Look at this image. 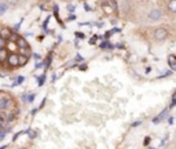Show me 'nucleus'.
Instances as JSON below:
<instances>
[{
  "label": "nucleus",
  "instance_id": "f8f14e48",
  "mask_svg": "<svg viewBox=\"0 0 176 149\" xmlns=\"http://www.w3.org/2000/svg\"><path fill=\"white\" fill-rule=\"evenodd\" d=\"M6 39H4V37H3V36H0V48H4L6 47Z\"/></svg>",
  "mask_w": 176,
  "mask_h": 149
},
{
  "label": "nucleus",
  "instance_id": "1a4fd4ad",
  "mask_svg": "<svg viewBox=\"0 0 176 149\" xmlns=\"http://www.w3.org/2000/svg\"><path fill=\"white\" fill-rule=\"evenodd\" d=\"M28 61V58L25 55H18V65H25Z\"/></svg>",
  "mask_w": 176,
  "mask_h": 149
},
{
  "label": "nucleus",
  "instance_id": "7ed1b4c3",
  "mask_svg": "<svg viewBox=\"0 0 176 149\" xmlns=\"http://www.w3.org/2000/svg\"><path fill=\"white\" fill-rule=\"evenodd\" d=\"M7 61H8V64H10V67H17L18 65V55L17 54H10L8 57H7Z\"/></svg>",
  "mask_w": 176,
  "mask_h": 149
},
{
  "label": "nucleus",
  "instance_id": "9d476101",
  "mask_svg": "<svg viewBox=\"0 0 176 149\" xmlns=\"http://www.w3.org/2000/svg\"><path fill=\"white\" fill-rule=\"evenodd\" d=\"M7 6L6 3H0V15H3V14H4L6 11H7Z\"/></svg>",
  "mask_w": 176,
  "mask_h": 149
},
{
  "label": "nucleus",
  "instance_id": "20e7f679",
  "mask_svg": "<svg viewBox=\"0 0 176 149\" xmlns=\"http://www.w3.org/2000/svg\"><path fill=\"white\" fill-rule=\"evenodd\" d=\"M17 46L21 48H29V44H28L26 40L22 39V37H18V39H17Z\"/></svg>",
  "mask_w": 176,
  "mask_h": 149
},
{
  "label": "nucleus",
  "instance_id": "2eb2a0df",
  "mask_svg": "<svg viewBox=\"0 0 176 149\" xmlns=\"http://www.w3.org/2000/svg\"><path fill=\"white\" fill-rule=\"evenodd\" d=\"M4 35H7V36H8V35H10V32H8V30H7V29H3V30H2V36L4 37Z\"/></svg>",
  "mask_w": 176,
  "mask_h": 149
},
{
  "label": "nucleus",
  "instance_id": "a211bd4d",
  "mask_svg": "<svg viewBox=\"0 0 176 149\" xmlns=\"http://www.w3.org/2000/svg\"><path fill=\"white\" fill-rule=\"evenodd\" d=\"M29 134H30V137H32V138L34 137V131H29Z\"/></svg>",
  "mask_w": 176,
  "mask_h": 149
},
{
  "label": "nucleus",
  "instance_id": "39448f33",
  "mask_svg": "<svg viewBox=\"0 0 176 149\" xmlns=\"http://www.w3.org/2000/svg\"><path fill=\"white\" fill-rule=\"evenodd\" d=\"M169 67L173 69V71H176V57L175 55H169Z\"/></svg>",
  "mask_w": 176,
  "mask_h": 149
},
{
  "label": "nucleus",
  "instance_id": "f3484780",
  "mask_svg": "<svg viewBox=\"0 0 176 149\" xmlns=\"http://www.w3.org/2000/svg\"><path fill=\"white\" fill-rule=\"evenodd\" d=\"M43 82H44V76H41V77H40V82H39V84L41 86V84H43Z\"/></svg>",
  "mask_w": 176,
  "mask_h": 149
},
{
  "label": "nucleus",
  "instance_id": "4468645a",
  "mask_svg": "<svg viewBox=\"0 0 176 149\" xmlns=\"http://www.w3.org/2000/svg\"><path fill=\"white\" fill-rule=\"evenodd\" d=\"M23 82V77H22V76H19V77L18 79H17V82H15V84H21V83H22Z\"/></svg>",
  "mask_w": 176,
  "mask_h": 149
},
{
  "label": "nucleus",
  "instance_id": "6e6552de",
  "mask_svg": "<svg viewBox=\"0 0 176 149\" xmlns=\"http://www.w3.org/2000/svg\"><path fill=\"white\" fill-rule=\"evenodd\" d=\"M7 58V50L6 48H0V62L4 61Z\"/></svg>",
  "mask_w": 176,
  "mask_h": 149
},
{
  "label": "nucleus",
  "instance_id": "0eeeda50",
  "mask_svg": "<svg viewBox=\"0 0 176 149\" xmlns=\"http://www.w3.org/2000/svg\"><path fill=\"white\" fill-rule=\"evenodd\" d=\"M6 46H7V48H8V51H11V53H14V51L17 50V47H18L17 43H13V41H10V43L6 44Z\"/></svg>",
  "mask_w": 176,
  "mask_h": 149
},
{
  "label": "nucleus",
  "instance_id": "dca6fc26",
  "mask_svg": "<svg viewBox=\"0 0 176 149\" xmlns=\"http://www.w3.org/2000/svg\"><path fill=\"white\" fill-rule=\"evenodd\" d=\"M33 98H34V95H29V97H28V101L32 102V101H33Z\"/></svg>",
  "mask_w": 176,
  "mask_h": 149
},
{
  "label": "nucleus",
  "instance_id": "9b49d317",
  "mask_svg": "<svg viewBox=\"0 0 176 149\" xmlns=\"http://www.w3.org/2000/svg\"><path fill=\"white\" fill-rule=\"evenodd\" d=\"M7 105H8V99H0V109H4Z\"/></svg>",
  "mask_w": 176,
  "mask_h": 149
},
{
  "label": "nucleus",
  "instance_id": "f257e3e1",
  "mask_svg": "<svg viewBox=\"0 0 176 149\" xmlns=\"http://www.w3.org/2000/svg\"><path fill=\"white\" fill-rule=\"evenodd\" d=\"M167 36H168V32H167V29H165V28H157L156 32H154V39H156L157 41L165 40V39H167Z\"/></svg>",
  "mask_w": 176,
  "mask_h": 149
},
{
  "label": "nucleus",
  "instance_id": "f03ea898",
  "mask_svg": "<svg viewBox=\"0 0 176 149\" xmlns=\"http://www.w3.org/2000/svg\"><path fill=\"white\" fill-rule=\"evenodd\" d=\"M161 17H163V13H161L158 8H153L149 13V18L151 21H158V19H161Z\"/></svg>",
  "mask_w": 176,
  "mask_h": 149
},
{
  "label": "nucleus",
  "instance_id": "ddd939ff",
  "mask_svg": "<svg viewBox=\"0 0 176 149\" xmlns=\"http://www.w3.org/2000/svg\"><path fill=\"white\" fill-rule=\"evenodd\" d=\"M18 2H19V0H7V3H10L11 6H17V4H18Z\"/></svg>",
  "mask_w": 176,
  "mask_h": 149
},
{
  "label": "nucleus",
  "instance_id": "423d86ee",
  "mask_svg": "<svg viewBox=\"0 0 176 149\" xmlns=\"http://www.w3.org/2000/svg\"><path fill=\"white\" fill-rule=\"evenodd\" d=\"M168 8H169L172 13L176 14V0H171V2L168 3Z\"/></svg>",
  "mask_w": 176,
  "mask_h": 149
}]
</instances>
